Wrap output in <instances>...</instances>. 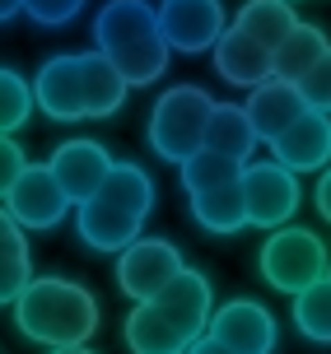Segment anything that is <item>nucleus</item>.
<instances>
[{"label":"nucleus","instance_id":"obj_8","mask_svg":"<svg viewBox=\"0 0 331 354\" xmlns=\"http://www.w3.org/2000/svg\"><path fill=\"white\" fill-rule=\"evenodd\" d=\"M262 280L280 294H303V289H313L317 280H327L331 275V248L317 238L313 229H298V224H285V229H271L266 238L262 257Z\"/></svg>","mask_w":331,"mask_h":354},{"label":"nucleus","instance_id":"obj_14","mask_svg":"<svg viewBox=\"0 0 331 354\" xmlns=\"http://www.w3.org/2000/svg\"><path fill=\"white\" fill-rule=\"evenodd\" d=\"M210 336L224 340L233 354H271L276 350V317L257 299H233L220 313H210Z\"/></svg>","mask_w":331,"mask_h":354},{"label":"nucleus","instance_id":"obj_9","mask_svg":"<svg viewBox=\"0 0 331 354\" xmlns=\"http://www.w3.org/2000/svg\"><path fill=\"white\" fill-rule=\"evenodd\" d=\"M298 173H289L285 163H262L252 159L243 163V210H247V229H285L298 214Z\"/></svg>","mask_w":331,"mask_h":354},{"label":"nucleus","instance_id":"obj_15","mask_svg":"<svg viewBox=\"0 0 331 354\" xmlns=\"http://www.w3.org/2000/svg\"><path fill=\"white\" fill-rule=\"evenodd\" d=\"M308 98H303V88L294 84V80H280V75H271L266 84H257L252 93H247V103H243V112H247V122L257 126V136H262L266 145L271 140H280L289 126L308 112Z\"/></svg>","mask_w":331,"mask_h":354},{"label":"nucleus","instance_id":"obj_18","mask_svg":"<svg viewBox=\"0 0 331 354\" xmlns=\"http://www.w3.org/2000/svg\"><path fill=\"white\" fill-rule=\"evenodd\" d=\"M24 224L0 205V303H15L24 284L33 280V257H28V238Z\"/></svg>","mask_w":331,"mask_h":354},{"label":"nucleus","instance_id":"obj_12","mask_svg":"<svg viewBox=\"0 0 331 354\" xmlns=\"http://www.w3.org/2000/svg\"><path fill=\"white\" fill-rule=\"evenodd\" d=\"M5 210L15 214L24 229L42 233V229H56L70 214V196L61 192V182H56V173L47 163H28V168L15 177L10 196H5Z\"/></svg>","mask_w":331,"mask_h":354},{"label":"nucleus","instance_id":"obj_32","mask_svg":"<svg viewBox=\"0 0 331 354\" xmlns=\"http://www.w3.org/2000/svg\"><path fill=\"white\" fill-rule=\"evenodd\" d=\"M327 280H331V275H327Z\"/></svg>","mask_w":331,"mask_h":354},{"label":"nucleus","instance_id":"obj_26","mask_svg":"<svg viewBox=\"0 0 331 354\" xmlns=\"http://www.w3.org/2000/svg\"><path fill=\"white\" fill-rule=\"evenodd\" d=\"M28 168V159H24V149H19L10 136H0V205H5V196H10V187H15V177Z\"/></svg>","mask_w":331,"mask_h":354},{"label":"nucleus","instance_id":"obj_23","mask_svg":"<svg viewBox=\"0 0 331 354\" xmlns=\"http://www.w3.org/2000/svg\"><path fill=\"white\" fill-rule=\"evenodd\" d=\"M33 107H37L33 84L19 71H5L0 66V136H15L19 126L33 117Z\"/></svg>","mask_w":331,"mask_h":354},{"label":"nucleus","instance_id":"obj_17","mask_svg":"<svg viewBox=\"0 0 331 354\" xmlns=\"http://www.w3.org/2000/svg\"><path fill=\"white\" fill-rule=\"evenodd\" d=\"M215 71L238 88H257L276 75V52H266L257 37H247L243 28L229 24V33L215 42Z\"/></svg>","mask_w":331,"mask_h":354},{"label":"nucleus","instance_id":"obj_5","mask_svg":"<svg viewBox=\"0 0 331 354\" xmlns=\"http://www.w3.org/2000/svg\"><path fill=\"white\" fill-rule=\"evenodd\" d=\"M15 326L28 340L61 350V345H84L98 331V303L84 284L66 280V275H33L24 284L15 303Z\"/></svg>","mask_w":331,"mask_h":354},{"label":"nucleus","instance_id":"obj_31","mask_svg":"<svg viewBox=\"0 0 331 354\" xmlns=\"http://www.w3.org/2000/svg\"><path fill=\"white\" fill-rule=\"evenodd\" d=\"M285 5H294V0H285Z\"/></svg>","mask_w":331,"mask_h":354},{"label":"nucleus","instance_id":"obj_6","mask_svg":"<svg viewBox=\"0 0 331 354\" xmlns=\"http://www.w3.org/2000/svg\"><path fill=\"white\" fill-rule=\"evenodd\" d=\"M177 182L187 192V205H192L196 224L206 233H220V238H233V233L247 229V210H243V163L224 159L215 149H201L196 159H187L177 168Z\"/></svg>","mask_w":331,"mask_h":354},{"label":"nucleus","instance_id":"obj_21","mask_svg":"<svg viewBox=\"0 0 331 354\" xmlns=\"http://www.w3.org/2000/svg\"><path fill=\"white\" fill-rule=\"evenodd\" d=\"M327 56H331V37L322 33V28H313V24H298L294 33L276 47V75L298 84V80L313 71V66H322Z\"/></svg>","mask_w":331,"mask_h":354},{"label":"nucleus","instance_id":"obj_20","mask_svg":"<svg viewBox=\"0 0 331 354\" xmlns=\"http://www.w3.org/2000/svg\"><path fill=\"white\" fill-rule=\"evenodd\" d=\"M233 28H243L247 37H257L266 52H276L285 37L298 28L294 19V5H285V0H247L238 19H233Z\"/></svg>","mask_w":331,"mask_h":354},{"label":"nucleus","instance_id":"obj_28","mask_svg":"<svg viewBox=\"0 0 331 354\" xmlns=\"http://www.w3.org/2000/svg\"><path fill=\"white\" fill-rule=\"evenodd\" d=\"M187 354H233V350H229L224 340H215V336H210V331H206V336L196 340V345H192V350H187Z\"/></svg>","mask_w":331,"mask_h":354},{"label":"nucleus","instance_id":"obj_3","mask_svg":"<svg viewBox=\"0 0 331 354\" xmlns=\"http://www.w3.org/2000/svg\"><path fill=\"white\" fill-rule=\"evenodd\" d=\"M75 210V229L89 252H126L154 210V177L140 163H112L107 182Z\"/></svg>","mask_w":331,"mask_h":354},{"label":"nucleus","instance_id":"obj_24","mask_svg":"<svg viewBox=\"0 0 331 354\" xmlns=\"http://www.w3.org/2000/svg\"><path fill=\"white\" fill-rule=\"evenodd\" d=\"M84 10V0H24V15L42 24V28H61Z\"/></svg>","mask_w":331,"mask_h":354},{"label":"nucleus","instance_id":"obj_19","mask_svg":"<svg viewBox=\"0 0 331 354\" xmlns=\"http://www.w3.org/2000/svg\"><path fill=\"white\" fill-rule=\"evenodd\" d=\"M257 140H262V136H257V126L247 122L243 107H229V103L215 107L210 131H206V149H215V154H224V159H233V163H252Z\"/></svg>","mask_w":331,"mask_h":354},{"label":"nucleus","instance_id":"obj_11","mask_svg":"<svg viewBox=\"0 0 331 354\" xmlns=\"http://www.w3.org/2000/svg\"><path fill=\"white\" fill-rule=\"evenodd\" d=\"M159 24H163L168 47L182 56L215 52V42L229 33L224 0H163L159 5Z\"/></svg>","mask_w":331,"mask_h":354},{"label":"nucleus","instance_id":"obj_1","mask_svg":"<svg viewBox=\"0 0 331 354\" xmlns=\"http://www.w3.org/2000/svg\"><path fill=\"white\" fill-rule=\"evenodd\" d=\"M215 289L201 270H182L168 289L131 308L126 317V350L131 354H187L210 331Z\"/></svg>","mask_w":331,"mask_h":354},{"label":"nucleus","instance_id":"obj_16","mask_svg":"<svg viewBox=\"0 0 331 354\" xmlns=\"http://www.w3.org/2000/svg\"><path fill=\"white\" fill-rule=\"evenodd\" d=\"M276 149V163H285L289 173H317L331 163V112H317L308 107L280 140H271Z\"/></svg>","mask_w":331,"mask_h":354},{"label":"nucleus","instance_id":"obj_10","mask_svg":"<svg viewBox=\"0 0 331 354\" xmlns=\"http://www.w3.org/2000/svg\"><path fill=\"white\" fill-rule=\"evenodd\" d=\"M182 270H187V261H182V252L168 238H136L126 252H117V284L136 303L154 299L159 289H168Z\"/></svg>","mask_w":331,"mask_h":354},{"label":"nucleus","instance_id":"obj_30","mask_svg":"<svg viewBox=\"0 0 331 354\" xmlns=\"http://www.w3.org/2000/svg\"><path fill=\"white\" fill-rule=\"evenodd\" d=\"M52 354H93L89 345H61V350H52Z\"/></svg>","mask_w":331,"mask_h":354},{"label":"nucleus","instance_id":"obj_25","mask_svg":"<svg viewBox=\"0 0 331 354\" xmlns=\"http://www.w3.org/2000/svg\"><path fill=\"white\" fill-rule=\"evenodd\" d=\"M298 88H303V98L317 107V112H331V56L322 61V66H313V71L298 80Z\"/></svg>","mask_w":331,"mask_h":354},{"label":"nucleus","instance_id":"obj_2","mask_svg":"<svg viewBox=\"0 0 331 354\" xmlns=\"http://www.w3.org/2000/svg\"><path fill=\"white\" fill-rule=\"evenodd\" d=\"M126 80L103 52H61L33 80V98L52 122H93L126 103Z\"/></svg>","mask_w":331,"mask_h":354},{"label":"nucleus","instance_id":"obj_29","mask_svg":"<svg viewBox=\"0 0 331 354\" xmlns=\"http://www.w3.org/2000/svg\"><path fill=\"white\" fill-rule=\"evenodd\" d=\"M15 15H24V0H0V24H10Z\"/></svg>","mask_w":331,"mask_h":354},{"label":"nucleus","instance_id":"obj_27","mask_svg":"<svg viewBox=\"0 0 331 354\" xmlns=\"http://www.w3.org/2000/svg\"><path fill=\"white\" fill-rule=\"evenodd\" d=\"M313 201H317V214L331 224V163L322 168V177H317V192H313Z\"/></svg>","mask_w":331,"mask_h":354},{"label":"nucleus","instance_id":"obj_7","mask_svg":"<svg viewBox=\"0 0 331 354\" xmlns=\"http://www.w3.org/2000/svg\"><path fill=\"white\" fill-rule=\"evenodd\" d=\"M215 98L201 84H173L150 112V145L163 163H182L196 159L206 149V131L215 117Z\"/></svg>","mask_w":331,"mask_h":354},{"label":"nucleus","instance_id":"obj_4","mask_svg":"<svg viewBox=\"0 0 331 354\" xmlns=\"http://www.w3.org/2000/svg\"><path fill=\"white\" fill-rule=\"evenodd\" d=\"M93 52H103L126 84H154L168 71V37L150 0H107L93 19Z\"/></svg>","mask_w":331,"mask_h":354},{"label":"nucleus","instance_id":"obj_13","mask_svg":"<svg viewBox=\"0 0 331 354\" xmlns=\"http://www.w3.org/2000/svg\"><path fill=\"white\" fill-rule=\"evenodd\" d=\"M112 163H117V159L107 154L103 140H89V136H80V140H61V145H56V154L47 159V168L56 173L61 192L70 196V205H84L89 196H93V192L107 182Z\"/></svg>","mask_w":331,"mask_h":354},{"label":"nucleus","instance_id":"obj_22","mask_svg":"<svg viewBox=\"0 0 331 354\" xmlns=\"http://www.w3.org/2000/svg\"><path fill=\"white\" fill-rule=\"evenodd\" d=\"M294 326L303 340L331 345V280H317L313 289L294 294Z\"/></svg>","mask_w":331,"mask_h":354}]
</instances>
